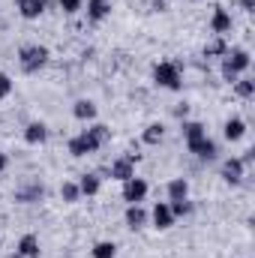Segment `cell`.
Wrapping results in <instances>:
<instances>
[{
    "instance_id": "1",
    "label": "cell",
    "mask_w": 255,
    "mask_h": 258,
    "mask_svg": "<svg viewBox=\"0 0 255 258\" xmlns=\"http://www.w3.org/2000/svg\"><path fill=\"white\" fill-rule=\"evenodd\" d=\"M51 60V51L48 45H39V42H30V45H21L18 48V66L24 75H36L39 69H45Z\"/></svg>"
},
{
    "instance_id": "2",
    "label": "cell",
    "mask_w": 255,
    "mask_h": 258,
    "mask_svg": "<svg viewBox=\"0 0 255 258\" xmlns=\"http://www.w3.org/2000/svg\"><path fill=\"white\" fill-rule=\"evenodd\" d=\"M153 84L162 87V90L177 93V90L183 87V72H180V66L174 63V60H159V63L153 66Z\"/></svg>"
},
{
    "instance_id": "3",
    "label": "cell",
    "mask_w": 255,
    "mask_h": 258,
    "mask_svg": "<svg viewBox=\"0 0 255 258\" xmlns=\"http://www.w3.org/2000/svg\"><path fill=\"white\" fill-rule=\"evenodd\" d=\"M66 150H69L72 159H84V156H90V153H99L102 144H99V138H96L90 129H81V132H75V135L66 141Z\"/></svg>"
},
{
    "instance_id": "4",
    "label": "cell",
    "mask_w": 255,
    "mask_h": 258,
    "mask_svg": "<svg viewBox=\"0 0 255 258\" xmlns=\"http://www.w3.org/2000/svg\"><path fill=\"white\" fill-rule=\"evenodd\" d=\"M186 150H189L195 159H201V162H216V159H219V144H216L210 135L195 138V141H186Z\"/></svg>"
},
{
    "instance_id": "5",
    "label": "cell",
    "mask_w": 255,
    "mask_h": 258,
    "mask_svg": "<svg viewBox=\"0 0 255 258\" xmlns=\"http://www.w3.org/2000/svg\"><path fill=\"white\" fill-rule=\"evenodd\" d=\"M207 27H210V33H213V36H228V33H231V27H234V21H231V12H228L225 6H213Z\"/></svg>"
},
{
    "instance_id": "6",
    "label": "cell",
    "mask_w": 255,
    "mask_h": 258,
    "mask_svg": "<svg viewBox=\"0 0 255 258\" xmlns=\"http://www.w3.org/2000/svg\"><path fill=\"white\" fill-rule=\"evenodd\" d=\"M243 174H246V165H243V159H240V156H228V159L222 162L219 177H222L228 186H240V183H243Z\"/></svg>"
},
{
    "instance_id": "7",
    "label": "cell",
    "mask_w": 255,
    "mask_h": 258,
    "mask_svg": "<svg viewBox=\"0 0 255 258\" xmlns=\"http://www.w3.org/2000/svg\"><path fill=\"white\" fill-rule=\"evenodd\" d=\"M174 213H171V207H168V201H156L153 207H150V225L156 228V231H168V228H174Z\"/></svg>"
},
{
    "instance_id": "8",
    "label": "cell",
    "mask_w": 255,
    "mask_h": 258,
    "mask_svg": "<svg viewBox=\"0 0 255 258\" xmlns=\"http://www.w3.org/2000/svg\"><path fill=\"white\" fill-rule=\"evenodd\" d=\"M147 192H150V183H147V180H144V177H138V174H135V177H129L126 183H123V201H126V204H141V201H144V198H147Z\"/></svg>"
},
{
    "instance_id": "9",
    "label": "cell",
    "mask_w": 255,
    "mask_h": 258,
    "mask_svg": "<svg viewBox=\"0 0 255 258\" xmlns=\"http://www.w3.org/2000/svg\"><path fill=\"white\" fill-rule=\"evenodd\" d=\"M222 63H228L234 72H237V75H246V72H249V66H252V54H249L246 48L234 45V48H228V51H225Z\"/></svg>"
},
{
    "instance_id": "10",
    "label": "cell",
    "mask_w": 255,
    "mask_h": 258,
    "mask_svg": "<svg viewBox=\"0 0 255 258\" xmlns=\"http://www.w3.org/2000/svg\"><path fill=\"white\" fill-rule=\"evenodd\" d=\"M108 177H111V180H117V183H126L129 177H135V162L129 159L126 153H123V156H117V159L108 165Z\"/></svg>"
},
{
    "instance_id": "11",
    "label": "cell",
    "mask_w": 255,
    "mask_h": 258,
    "mask_svg": "<svg viewBox=\"0 0 255 258\" xmlns=\"http://www.w3.org/2000/svg\"><path fill=\"white\" fill-rule=\"evenodd\" d=\"M123 222H126L129 231H141V228H147V225H150V213H147L141 204H126Z\"/></svg>"
},
{
    "instance_id": "12",
    "label": "cell",
    "mask_w": 255,
    "mask_h": 258,
    "mask_svg": "<svg viewBox=\"0 0 255 258\" xmlns=\"http://www.w3.org/2000/svg\"><path fill=\"white\" fill-rule=\"evenodd\" d=\"M15 6H18V15H21L24 21H36V18L45 15L48 0H15Z\"/></svg>"
},
{
    "instance_id": "13",
    "label": "cell",
    "mask_w": 255,
    "mask_h": 258,
    "mask_svg": "<svg viewBox=\"0 0 255 258\" xmlns=\"http://www.w3.org/2000/svg\"><path fill=\"white\" fill-rule=\"evenodd\" d=\"M222 138L228 141V144H237V141H243L246 138V120L243 117H228L225 123H222Z\"/></svg>"
},
{
    "instance_id": "14",
    "label": "cell",
    "mask_w": 255,
    "mask_h": 258,
    "mask_svg": "<svg viewBox=\"0 0 255 258\" xmlns=\"http://www.w3.org/2000/svg\"><path fill=\"white\" fill-rule=\"evenodd\" d=\"M21 138H24V144H30V147H39V144H45L48 141V126L42 123V120H30L24 132H21Z\"/></svg>"
},
{
    "instance_id": "15",
    "label": "cell",
    "mask_w": 255,
    "mask_h": 258,
    "mask_svg": "<svg viewBox=\"0 0 255 258\" xmlns=\"http://www.w3.org/2000/svg\"><path fill=\"white\" fill-rule=\"evenodd\" d=\"M15 252H18V255H24V258H39V255H42V243H39V237H36L33 231H27V234H21V237H18Z\"/></svg>"
},
{
    "instance_id": "16",
    "label": "cell",
    "mask_w": 255,
    "mask_h": 258,
    "mask_svg": "<svg viewBox=\"0 0 255 258\" xmlns=\"http://www.w3.org/2000/svg\"><path fill=\"white\" fill-rule=\"evenodd\" d=\"M75 183H78V189H81V198H96V195L102 192V177H99L96 171H84Z\"/></svg>"
},
{
    "instance_id": "17",
    "label": "cell",
    "mask_w": 255,
    "mask_h": 258,
    "mask_svg": "<svg viewBox=\"0 0 255 258\" xmlns=\"http://www.w3.org/2000/svg\"><path fill=\"white\" fill-rule=\"evenodd\" d=\"M42 198H45V186H42L39 180H30L27 186L15 189V201H18V204H36V201H42Z\"/></svg>"
},
{
    "instance_id": "18",
    "label": "cell",
    "mask_w": 255,
    "mask_h": 258,
    "mask_svg": "<svg viewBox=\"0 0 255 258\" xmlns=\"http://www.w3.org/2000/svg\"><path fill=\"white\" fill-rule=\"evenodd\" d=\"M96 114H99V108H96L93 99H75V102H72V117H75V120H81V123H93Z\"/></svg>"
},
{
    "instance_id": "19",
    "label": "cell",
    "mask_w": 255,
    "mask_h": 258,
    "mask_svg": "<svg viewBox=\"0 0 255 258\" xmlns=\"http://www.w3.org/2000/svg\"><path fill=\"white\" fill-rule=\"evenodd\" d=\"M84 12H87V21L90 24H102L111 15V0H87Z\"/></svg>"
},
{
    "instance_id": "20",
    "label": "cell",
    "mask_w": 255,
    "mask_h": 258,
    "mask_svg": "<svg viewBox=\"0 0 255 258\" xmlns=\"http://www.w3.org/2000/svg\"><path fill=\"white\" fill-rule=\"evenodd\" d=\"M165 195H168V201H183V198H189V180H186V177H171V180L165 183Z\"/></svg>"
},
{
    "instance_id": "21",
    "label": "cell",
    "mask_w": 255,
    "mask_h": 258,
    "mask_svg": "<svg viewBox=\"0 0 255 258\" xmlns=\"http://www.w3.org/2000/svg\"><path fill=\"white\" fill-rule=\"evenodd\" d=\"M162 138H165V126H162L159 120L147 123V126H144V132H141V141H144L147 147H156V144H162Z\"/></svg>"
},
{
    "instance_id": "22",
    "label": "cell",
    "mask_w": 255,
    "mask_h": 258,
    "mask_svg": "<svg viewBox=\"0 0 255 258\" xmlns=\"http://www.w3.org/2000/svg\"><path fill=\"white\" fill-rule=\"evenodd\" d=\"M180 135H183V141H195V138H204L207 135V126L201 123V120H180Z\"/></svg>"
},
{
    "instance_id": "23",
    "label": "cell",
    "mask_w": 255,
    "mask_h": 258,
    "mask_svg": "<svg viewBox=\"0 0 255 258\" xmlns=\"http://www.w3.org/2000/svg\"><path fill=\"white\" fill-rule=\"evenodd\" d=\"M225 51H228V42H225V36H213V39H210V42L201 48V54H204V57H219V60L225 57Z\"/></svg>"
},
{
    "instance_id": "24",
    "label": "cell",
    "mask_w": 255,
    "mask_h": 258,
    "mask_svg": "<svg viewBox=\"0 0 255 258\" xmlns=\"http://www.w3.org/2000/svg\"><path fill=\"white\" fill-rule=\"evenodd\" d=\"M90 258H117V243L114 240H96L90 249Z\"/></svg>"
},
{
    "instance_id": "25",
    "label": "cell",
    "mask_w": 255,
    "mask_h": 258,
    "mask_svg": "<svg viewBox=\"0 0 255 258\" xmlns=\"http://www.w3.org/2000/svg\"><path fill=\"white\" fill-rule=\"evenodd\" d=\"M60 198H63V204H78V201H81L78 183H75V180H63V183H60Z\"/></svg>"
},
{
    "instance_id": "26",
    "label": "cell",
    "mask_w": 255,
    "mask_h": 258,
    "mask_svg": "<svg viewBox=\"0 0 255 258\" xmlns=\"http://www.w3.org/2000/svg\"><path fill=\"white\" fill-rule=\"evenodd\" d=\"M231 87H234V93H237L240 99H252V96H255V81H252V78H246V75H240Z\"/></svg>"
},
{
    "instance_id": "27",
    "label": "cell",
    "mask_w": 255,
    "mask_h": 258,
    "mask_svg": "<svg viewBox=\"0 0 255 258\" xmlns=\"http://www.w3.org/2000/svg\"><path fill=\"white\" fill-rule=\"evenodd\" d=\"M168 207H171L174 219H180V216H192V210H195V204H192L189 198H183V201H168Z\"/></svg>"
},
{
    "instance_id": "28",
    "label": "cell",
    "mask_w": 255,
    "mask_h": 258,
    "mask_svg": "<svg viewBox=\"0 0 255 258\" xmlns=\"http://www.w3.org/2000/svg\"><path fill=\"white\" fill-rule=\"evenodd\" d=\"M57 6H60L63 15H78L84 9V0H57Z\"/></svg>"
},
{
    "instance_id": "29",
    "label": "cell",
    "mask_w": 255,
    "mask_h": 258,
    "mask_svg": "<svg viewBox=\"0 0 255 258\" xmlns=\"http://www.w3.org/2000/svg\"><path fill=\"white\" fill-rule=\"evenodd\" d=\"M87 129H90V132H93V135L99 138V144H102V147H105V144L111 141V129L105 126V123H90Z\"/></svg>"
},
{
    "instance_id": "30",
    "label": "cell",
    "mask_w": 255,
    "mask_h": 258,
    "mask_svg": "<svg viewBox=\"0 0 255 258\" xmlns=\"http://www.w3.org/2000/svg\"><path fill=\"white\" fill-rule=\"evenodd\" d=\"M12 87H15V81H12V75H9V72H0V102H3V99H9V93H12Z\"/></svg>"
},
{
    "instance_id": "31",
    "label": "cell",
    "mask_w": 255,
    "mask_h": 258,
    "mask_svg": "<svg viewBox=\"0 0 255 258\" xmlns=\"http://www.w3.org/2000/svg\"><path fill=\"white\" fill-rule=\"evenodd\" d=\"M219 72H222V78H225L228 84H234V81L240 78V75H237V72H234V69H231L228 63H219Z\"/></svg>"
},
{
    "instance_id": "32",
    "label": "cell",
    "mask_w": 255,
    "mask_h": 258,
    "mask_svg": "<svg viewBox=\"0 0 255 258\" xmlns=\"http://www.w3.org/2000/svg\"><path fill=\"white\" fill-rule=\"evenodd\" d=\"M174 117H177V120H186V117H189V105H186V102L174 105Z\"/></svg>"
},
{
    "instance_id": "33",
    "label": "cell",
    "mask_w": 255,
    "mask_h": 258,
    "mask_svg": "<svg viewBox=\"0 0 255 258\" xmlns=\"http://www.w3.org/2000/svg\"><path fill=\"white\" fill-rule=\"evenodd\" d=\"M6 168H9V153H6V150H0V174H3Z\"/></svg>"
},
{
    "instance_id": "34",
    "label": "cell",
    "mask_w": 255,
    "mask_h": 258,
    "mask_svg": "<svg viewBox=\"0 0 255 258\" xmlns=\"http://www.w3.org/2000/svg\"><path fill=\"white\" fill-rule=\"evenodd\" d=\"M237 6H240L243 12H252V9H255V0H237Z\"/></svg>"
},
{
    "instance_id": "35",
    "label": "cell",
    "mask_w": 255,
    "mask_h": 258,
    "mask_svg": "<svg viewBox=\"0 0 255 258\" xmlns=\"http://www.w3.org/2000/svg\"><path fill=\"white\" fill-rule=\"evenodd\" d=\"M6 258H24V255H18V252H15V249H12V252H9V255Z\"/></svg>"
},
{
    "instance_id": "36",
    "label": "cell",
    "mask_w": 255,
    "mask_h": 258,
    "mask_svg": "<svg viewBox=\"0 0 255 258\" xmlns=\"http://www.w3.org/2000/svg\"><path fill=\"white\" fill-rule=\"evenodd\" d=\"M189 3H201V0H189Z\"/></svg>"
}]
</instances>
